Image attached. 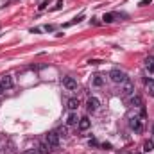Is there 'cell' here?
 <instances>
[{
    "mask_svg": "<svg viewBox=\"0 0 154 154\" xmlns=\"http://www.w3.org/2000/svg\"><path fill=\"white\" fill-rule=\"evenodd\" d=\"M61 7H63V0H57V4L54 5V9H52V11H57V9H61Z\"/></svg>",
    "mask_w": 154,
    "mask_h": 154,
    "instance_id": "20",
    "label": "cell"
},
{
    "mask_svg": "<svg viewBox=\"0 0 154 154\" xmlns=\"http://www.w3.org/2000/svg\"><path fill=\"white\" fill-rule=\"evenodd\" d=\"M25 154H39V152H38V151H27Z\"/></svg>",
    "mask_w": 154,
    "mask_h": 154,
    "instance_id": "24",
    "label": "cell"
},
{
    "mask_svg": "<svg viewBox=\"0 0 154 154\" xmlns=\"http://www.w3.org/2000/svg\"><path fill=\"white\" fill-rule=\"evenodd\" d=\"M47 5H48V0H45V2H43V4H41V5H39V9H45V7H47Z\"/></svg>",
    "mask_w": 154,
    "mask_h": 154,
    "instance_id": "23",
    "label": "cell"
},
{
    "mask_svg": "<svg viewBox=\"0 0 154 154\" xmlns=\"http://www.w3.org/2000/svg\"><path fill=\"white\" fill-rule=\"evenodd\" d=\"M81 20H84V14H79V16H75V18H74L72 22H68V23H65L63 27H70V25H74V23H79Z\"/></svg>",
    "mask_w": 154,
    "mask_h": 154,
    "instance_id": "16",
    "label": "cell"
},
{
    "mask_svg": "<svg viewBox=\"0 0 154 154\" xmlns=\"http://www.w3.org/2000/svg\"><path fill=\"white\" fill-rule=\"evenodd\" d=\"M66 124H68V125H77V124H79V116H77L75 111H72V113L68 115V118H66Z\"/></svg>",
    "mask_w": 154,
    "mask_h": 154,
    "instance_id": "9",
    "label": "cell"
},
{
    "mask_svg": "<svg viewBox=\"0 0 154 154\" xmlns=\"http://www.w3.org/2000/svg\"><path fill=\"white\" fill-rule=\"evenodd\" d=\"M56 133H57L59 136H66V133H68V131H66V127H59V129H57Z\"/></svg>",
    "mask_w": 154,
    "mask_h": 154,
    "instance_id": "19",
    "label": "cell"
},
{
    "mask_svg": "<svg viewBox=\"0 0 154 154\" xmlns=\"http://www.w3.org/2000/svg\"><path fill=\"white\" fill-rule=\"evenodd\" d=\"M102 84H104V79H102V75H93V86L100 88Z\"/></svg>",
    "mask_w": 154,
    "mask_h": 154,
    "instance_id": "14",
    "label": "cell"
},
{
    "mask_svg": "<svg viewBox=\"0 0 154 154\" xmlns=\"http://www.w3.org/2000/svg\"><path fill=\"white\" fill-rule=\"evenodd\" d=\"M90 125H91V122H90V118H88V116H82V118H79V129H81V131H86V129H90Z\"/></svg>",
    "mask_w": 154,
    "mask_h": 154,
    "instance_id": "8",
    "label": "cell"
},
{
    "mask_svg": "<svg viewBox=\"0 0 154 154\" xmlns=\"http://www.w3.org/2000/svg\"><path fill=\"white\" fill-rule=\"evenodd\" d=\"M127 124H129V127H131L133 131H136V133H140L142 127H143L142 118L136 115V113H127Z\"/></svg>",
    "mask_w": 154,
    "mask_h": 154,
    "instance_id": "1",
    "label": "cell"
},
{
    "mask_svg": "<svg viewBox=\"0 0 154 154\" xmlns=\"http://www.w3.org/2000/svg\"><path fill=\"white\" fill-rule=\"evenodd\" d=\"M0 84H2V88L4 90H9V88H13V75L11 74H4V75L0 77Z\"/></svg>",
    "mask_w": 154,
    "mask_h": 154,
    "instance_id": "5",
    "label": "cell"
},
{
    "mask_svg": "<svg viewBox=\"0 0 154 154\" xmlns=\"http://www.w3.org/2000/svg\"><path fill=\"white\" fill-rule=\"evenodd\" d=\"M134 154H140V152H134Z\"/></svg>",
    "mask_w": 154,
    "mask_h": 154,
    "instance_id": "27",
    "label": "cell"
},
{
    "mask_svg": "<svg viewBox=\"0 0 154 154\" xmlns=\"http://www.w3.org/2000/svg\"><path fill=\"white\" fill-rule=\"evenodd\" d=\"M151 2H152V0H142V2H140V4H138V5H142V7H143V5H149V4H151Z\"/></svg>",
    "mask_w": 154,
    "mask_h": 154,
    "instance_id": "21",
    "label": "cell"
},
{
    "mask_svg": "<svg viewBox=\"0 0 154 154\" xmlns=\"http://www.w3.org/2000/svg\"><path fill=\"white\" fill-rule=\"evenodd\" d=\"M133 93H134V84H133L129 79H127L125 82H122V84H120V95H122L124 99H127V97H129V95H133Z\"/></svg>",
    "mask_w": 154,
    "mask_h": 154,
    "instance_id": "3",
    "label": "cell"
},
{
    "mask_svg": "<svg viewBox=\"0 0 154 154\" xmlns=\"http://www.w3.org/2000/svg\"><path fill=\"white\" fill-rule=\"evenodd\" d=\"M66 108H68L70 111H75L77 108H79V100H77V99H68V102H66Z\"/></svg>",
    "mask_w": 154,
    "mask_h": 154,
    "instance_id": "10",
    "label": "cell"
},
{
    "mask_svg": "<svg viewBox=\"0 0 154 154\" xmlns=\"http://www.w3.org/2000/svg\"><path fill=\"white\" fill-rule=\"evenodd\" d=\"M45 31H47V32H52V31H54V25H45Z\"/></svg>",
    "mask_w": 154,
    "mask_h": 154,
    "instance_id": "22",
    "label": "cell"
},
{
    "mask_svg": "<svg viewBox=\"0 0 154 154\" xmlns=\"http://www.w3.org/2000/svg\"><path fill=\"white\" fill-rule=\"evenodd\" d=\"M129 104H133V106H143L142 97H138V95H133V99L129 100Z\"/></svg>",
    "mask_w": 154,
    "mask_h": 154,
    "instance_id": "13",
    "label": "cell"
},
{
    "mask_svg": "<svg viewBox=\"0 0 154 154\" xmlns=\"http://www.w3.org/2000/svg\"><path fill=\"white\" fill-rule=\"evenodd\" d=\"M50 149H52V147H50L48 143H41V145H39V151H38V152H39V154H48V152H50Z\"/></svg>",
    "mask_w": 154,
    "mask_h": 154,
    "instance_id": "15",
    "label": "cell"
},
{
    "mask_svg": "<svg viewBox=\"0 0 154 154\" xmlns=\"http://www.w3.org/2000/svg\"><path fill=\"white\" fill-rule=\"evenodd\" d=\"M143 151H145V152H151V151H154V142L147 140V142L143 143Z\"/></svg>",
    "mask_w": 154,
    "mask_h": 154,
    "instance_id": "17",
    "label": "cell"
},
{
    "mask_svg": "<svg viewBox=\"0 0 154 154\" xmlns=\"http://www.w3.org/2000/svg\"><path fill=\"white\" fill-rule=\"evenodd\" d=\"M152 134H154V125H152Z\"/></svg>",
    "mask_w": 154,
    "mask_h": 154,
    "instance_id": "26",
    "label": "cell"
},
{
    "mask_svg": "<svg viewBox=\"0 0 154 154\" xmlns=\"http://www.w3.org/2000/svg\"><path fill=\"white\" fill-rule=\"evenodd\" d=\"M45 142H47L52 149H56V147L59 145V134H57L56 131H52V133H48V134L45 136Z\"/></svg>",
    "mask_w": 154,
    "mask_h": 154,
    "instance_id": "4",
    "label": "cell"
},
{
    "mask_svg": "<svg viewBox=\"0 0 154 154\" xmlns=\"http://www.w3.org/2000/svg\"><path fill=\"white\" fill-rule=\"evenodd\" d=\"M115 18H116L115 13H108V14H104V18H102V20H104V23H113V22H115Z\"/></svg>",
    "mask_w": 154,
    "mask_h": 154,
    "instance_id": "12",
    "label": "cell"
},
{
    "mask_svg": "<svg viewBox=\"0 0 154 154\" xmlns=\"http://www.w3.org/2000/svg\"><path fill=\"white\" fill-rule=\"evenodd\" d=\"M109 79L116 82V84H122V82H125L127 81V74L124 72V70H120V68H113L111 72H109Z\"/></svg>",
    "mask_w": 154,
    "mask_h": 154,
    "instance_id": "2",
    "label": "cell"
},
{
    "mask_svg": "<svg viewBox=\"0 0 154 154\" xmlns=\"http://www.w3.org/2000/svg\"><path fill=\"white\" fill-rule=\"evenodd\" d=\"M4 91H5V90H4V88H2V84H0V95H2Z\"/></svg>",
    "mask_w": 154,
    "mask_h": 154,
    "instance_id": "25",
    "label": "cell"
},
{
    "mask_svg": "<svg viewBox=\"0 0 154 154\" xmlns=\"http://www.w3.org/2000/svg\"><path fill=\"white\" fill-rule=\"evenodd\" d=\"M147 91H149L151 97H154V79L152 81H147Z\"/></svg>",
    "mask_w": 154,
    "mask_h": 154,
    "instance_id": "18",
    "label": "cell"
},
{
    "mask_svg": "<svg viewBox=\"0 0 154 154\" xmlns=\"http://www.w3.org/2000/svg\"><path fill=\"white\" fill-rule=\"evenodd\" d=\"M145 68H147L151 74L154 72V57H152V56H149V57L145 59Z\"/></svg>",
    "mask_w": 154,
    "mask_h": 154,
    "instance_id": "11",
    "label": "cell"
},
{
    "mask_svg": "<svg viewBox=\"0 0 154 154\" xmlns=\"http://www.w3.org/2000/svg\"><path fill=\"white\" fill-rule=\"evenodd\" d=\"M86 108H88L90 111H97V109L100 108V100H99L97 97H90L88 102H86Z\"/></svg>",
    "mask_w": 154,
    "mask_h": 154,
    "instance_id": "7",
    "label": "cell"
},
{
    "mask_svg": "<svg viewBox=\"0 0 154 154\" xmlns=\"http://www.w3.org/2000/svg\"><path fill=\"white\" fill-rule=\"evenodd\" d=\"M63 86H65L66 90L74 91V90H77V81L74 77H63Z\"/></svg>",
    "mask_w": 154,
    "mask_h": 154,
    "instance_id": "6",
    "label": "cell"
}]
</instances>
